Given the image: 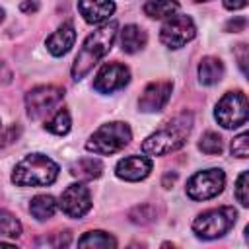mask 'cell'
<instances>
[{
    "mask_svg": "<svg viewBox=\"0 0 249 249\" xmlns=\"http://www.w3.org/2000/svg\"><path fill=\"white\" fill-rule=\"evenodd\" d=\"M64 89L58 86H37L25 93V109L27 117L33 121L45 119L47 115H53L54 109L62 103Z\"/></svg>",
    "mask_w": 249,
    "mask_h": 249,
    "instance_id": "cell-8",
    "label": "cell"
},
{
    "mask_svg": "<svg viewBox=\"0 0 249 249\" xmlns=\"http://www.w3.org/2000/svg\"><path fill=\"white\" fill-rule=\"evenodd\" d=\"M193 124H195V117L191 111L185 109L177 113L142 142V152L146 156H165L179 150L181 146H185L193 130Z\"/></svg>",
    "mask_w": 249,
    "mask_h": 249,
    "instance_id": "cell-1",
    "label": "cell"
},
{
    "mask_svg": "<svg viewBox=\"0 0 249 249\" xmlns=\"http://www.w3.org/2000/svg\"><path fill=\"white\" fill-rule=\"evenodd\" d=\"M193 2H208V0H193Z\"/></svg>",
    "mask_w": 249,
    "mask_h": 249,
    "instance_id": "cell-36",
    "label": "cell"
},
{
    "mask_svg": "<svg viewBox=\"0 0 249 249\" xmlns=\"http://www.w3.org/2000/svg\"><path fill=\"white\" fill-rule=\"evenodd\" d=\"M142 10L152 19H165L179 12V2L177 0H148Z\"/></svg>",
    "mask_w": 249,
    "mask_h": 249,
    "instance_id": "cell-20",
    "label": "cell"
},
{
    "mask_svg": "<svg viewBox=\"0 0 249 249\" xmlns=\"http://www.w3.org/2000/svg\"><path fill=\"white\" fill-rule=\"evenodd\" d=\"M150 171H152V160L148 156H138V154L124 156L115 165V175L123 181H130V183L146 179L150 175Z\"/></svg>",
    "mask_w": 249,
    "mask_h": 249,
    "instance_id": "cell-13",
    "label": "cell"
},
{
    "mask_svg": "<svg viewBox=\"0 0 249 249\" xmlns=\"http://www.w3.org/2000/svg\"><path fill=\"white\" fill-rule=\"evenodd\" d=\"M115 8L117 6L113 0H78V12L89 25L107 23L115 14Z\"/></svg>",
    "mask_w": 249,
    "mask_h": 249,
    "instance_id": "cell-14",
    "label": "cell"
},
{
    "mask_svg": "<svg viewBox=\"0 0 249 249\" xmlns=\"http://www.w3.org/2000/svg\"><path fill=\"white\" fill-rule=\"evenodd\" d=\"M21 134V126L18 123L10 124L8 128H0V148H6L10 144H14Z\"/></svg>",
    "mask_w": 249,
    "mask_h": 249,
    "instance_id": "cell-28",
    "label": "cell"
},
{
    "mask_svg": "<svg viewBox=\"0 0 249 249\" xmlns=\"http://www.w3.org/2000/svg\"><path fill=\"white\" fill-rule=\"evenodd\" d=\"M2 74H4V76H10V72L6 70V66H4L2 62H0V78H2Z\"/></svg>",
    "mask_w": 249,
    "mask_h": 249,
    "instance_id": "cell-34",
    "label": "cell"
},
{
    "mask_svg": "<svg viewBox=\"0 0 249 249\" xmlns=\"http://www.w3.org/2000/svg\"><path fill=\"white\" fill-rule=\"evenodd\" d=\"M72 128V117H70V111L66 107H60L53 113V117L45 123V130L56 134V136H64L68 134Z\"/></svg>",
    "mask_w": 249,
    "mask_h": 249,
    "instance_id": "cell-21",
    "label": "cell"
},
{
    "mask_svg": "<svg viewBox=\"0 0 249 249\" xmlns=\"http://www.w3.org/2000/svg\"><path fill=\"white\" fill-rule=\"evenodd\" d=\"M230 150H231V156H235V158H239V160H245V158L249 156V134H247V132L237 134V136L231 140Z\"/></svg>",
    "mask_w": 249,
    "mask_h": 249,
    "instance_id": "cell-27",
    "label": "cell"
},
{
    "mask_svg": "<svg viewBox=\"0 0 249 249\" xmlns=\"http://www.w3.org/2000/svg\"><path fill=\"white\" fill-rule=\"evenodd\" d=\"M117 35H119L121 51L126 53V54H134V53L142 51L148 43V33L140 25H134V23L124 25Z\"/></svg>",
    "mask_w": 249,
    "mask_h": 249,
    "instance_id": "cell-16",
    "label": "cell"
},
{
    "mask_svg": "<svg viewBox=\"0 0 249 249\" xmlns=\"http://www.w3.org/2000/svg\"><path fill=\"white\" fill-rule=\"evenodd\" d=\"M58 206H60L62 214L68 216V218H74V220L84 218L91 210V195H89V189L84 183H72V185H68L62 191V195H60Z\"/></svg>",
    "mask_w": 249,
    "mask_h": 249,
    "instance_id": "cell-10",
    "label": "cell"
},
{
    "mask_svg": "<svg viewBox=\"0 0 249 249\" xmlns=\"http://www.w3.org/2000/svg\"><path fill=\"white\" fill-rule=\"evenodd\" d=\"M56 208H58V202H56V198L53 195H37L29 202V212L39 222H45V220L53 218Z\"/></svg>",
    "mask_w": 249,
    "mask_h": 249,
    "instance_id": "cell-19",
    "label": "cell"
},
{
    "mask_svg": "<svg viewBox=\"0 0 249 249\" xmlns=\"http://www.w3.org/2000/svg\"><path fill=\"white\" fill-rule=\"evenodd\" d=\"M103 173V163L101 160L97 158H80L78 161H74L70 165V175L76 177V179H82V181H91V179H97L99 175Z\"/></svg>",
    "mask_w": 249,
    "mask_h": 249,
    "instance_id": "cell-18",
    "label": "cell"
},
{
    "mask_svg": "<svg viewBox=\"0 0 249 249\" xmlns=\"http://www.w3.org/2000/svg\"><path fill=\"white\" fill-rule=\"evenodd\" d=\"M198 150L206 156H220L224 152V140L218 132L206 130L198 140Z\"/></svg>",
    "mask_w": 249,
    "mask_h": 249,
    "instance_id": "cell-23",
    "label": "cell"
},
{
    "mask_svg": "<svg viewBox=\"0 0 249 249\" xmlns=\"http://www.w3.org/2000/svg\"><path fill=\"white\" fill-rule=\"evenodd\" d=\"M19 10H21L23 14H35V12L39 10V2H37V0H23V2L19 4Z\"/></svg>",
    "mask_w": 249,
    "mask_h": 249,
    "instance_id": "cell-31",
    "label": "cell"
},
{
    "mask_svg": "<svg viewBox=\"0 0 249 249\" xmlns=\"http://www.w3.org/2000/svg\"><path fill=\"white\" fill-rule=\"evenodd\" d=\"M0 235L4 237H19L21 235V222L8 210L0 208Z\"/></svg>",
    "mask_w": 249,
    "mask_h": 249,
    "instance_id": "cell-24",
    "label": "cell"
},
{
    "mask_svg": "<svg viewBox=\"0 0 249 249\" xmlns=\"http://www.w3.org/2000/svg\"><path fill=\"white\" fill-rule=\"evenodd\" d=\"M226 187V173L218 167L196 171L189 177L185 193L191 200H210L218 196Z\"/></svg>",
    "mask_w": 249,
    "mask_h": 249,
    "instance_id": "cell-7",
    "label": "cell"
},
{
    "mask_svg": "<svg viewBox=\"0 0 249 249\" xmlns=\"http://www.w3.org/2000/svg\"><path fill=\"white\" fill-rule=\"evenodd\" d=\"M117 33H119L117 21H107L99 29H95L93 33H89L86 37V41L82 43V47L72 62V68H70V74L76 82L84 80L93 70V66L111 51V47L117 39Z\"/></svg>",
    "mask_w": 249,
    "mask_h": 249,
    "instance_id": "cell-2",
    "label": "cell"
},
{
    "mask_svg": "<svg viewBox=\"0 0 249 249\" xmlns=\"http://www.w3.org/2000/svg\"><path fill=\"white\" fill-rule=\"evenodd\" d=\"M196 35V25L191 16L187 14H173L165 18L163 25L160 27V41L167 49H181Z\"/></svg>",
    "mask_w": 249,
    "mask_h": 249,
    "instance_id": "cell-9",
    "label": "cell"
},
{
    "mask_svg": "<svg viewBox=\"0 0 249 249\" xmlns=\"http://www.w3.org/2000/svg\"><path fill=\"white\" fill-rule=\"evenodd\" d=\"M171 91H173V82L169 80L150 82L144 88L142 95L138 97V109L142 113H160L171 99Z\"/></svg>",
    "mask_w": 249,
    "mask_h": 249,
    "instance_id": "cell-12",
    "label": "cell"
},
{
    "mask_svg": "<svg viewBox=\"0 0 249 249\" xmlns=\"http://www.w3.org/2000/svg\"><path fill=\"white\" fill-rule=\"evenodd\" d=\"M78 247H117V239L103 230H91L78 239Z\"/></svg>",
    "mask_w": 249,
    "mask_h": 249,
    "instance_id": "cell-22",
    "label": "cell"
},
{
    "mask_svg": "<svg viewBox=\"0 0 249 249\" xmlns=\"http://www.w3.org/2000/svg\"><path fill=\"white\" fill-rule=\"evenodd\" d=\"M198 82L202 86H214L224 78V62L218 56H204L198 62Z\"/></svg>",
    "mask_w": 249,
    "mask_h": 249,
    "instance_id": "cell-17",
    "label": "cell"
},
{
    "mask_svg": "<svg viewBox=\"0 0 249 249\" xmlns=\"http://www.w3.org/2000/svg\"><path fill=\"white\" fill-rule=\"evenodd\" d=\"M132 140V130L128 123L123 121H111L101 124L88 140L86 150L97 156H113L121 152L124 146H128Z\"/></svg>",
    "mask_w": 249,
    "mask_h": 249,
    "instance_id": "cell-4",
    "label": "cell"
},
{
    "mask_svg": "<svg viewBox=\"0 0 249 249\" xmlns=\"http://www.w3.org/2000/svg\"><path fill=\"white\" fill-rule=\"evenodd\" d=\"M233 54L237 58V64H239V70L243 76H247V60H249V49L245 43H239L235 49H233Z\"/></svg>",
    "mask_w": 249,
    "mask_h": 249,
    "instance_id": "cell-29",
    "label": "cell"
},
{
    "mask_svg": "<svg viewBox=\"0 0 249 249\" xmlns=\"http://www.w3.org/2000/svg\"><path fill=\"white\" fill-rule=\"evenodd\" d=\"M128 216H130V220H132L134 224L146 226V224H150V222L156 220V210H154V206H150V204H140V206H134Z\"/></svg>",
    "mask_w": 249,
    "mask_h": 249,
    "instance_id": "cell-26",
    "label": "cell"
},
{
    "mask_svg": "<svg viewBox=\"0 0 249 249\" xmlns=\"http://www.w3.org/2000/svg\"><path fill=\"white\" fill-rule=\"evenodd\" d=\"M245 6H247V0H224V8L226 10H231V12L243 10Z\"/></svg>",
    "mask_w": 249,
    "mask_h": 249,
    "instance_id": "cell-32",
    "label": "cell"
},
{
    "mask_svg": "<svg viewBox=\"0 0 249 249\" xmlns=\"http://www.w3.org/2000/svg\"><path fill=\"white\" fill-rule=\"evenodd\" d=\"M130 82V70L123 62H107L93 78V89L97 93H115Z\"/></svg>",
    "mask_w": 249,
    "mask_h": 249,
    "instance_id": "cell-11",
    "label": "cell"
},
{
    "mask_svg": "<svg viewBox=\"0 0 249 249\" xmlns=\"http://www.w3.org/2000/svg\"><path fill=\"white\" fill-rule=\"evenodd\" d=\"M237 220V210L233 206H218L200 212L193 220V233L198 239H218L226 235Z\"/></svg>",
    "mask_w": 249,
    "mask_h": 249,
    "instance_id": "cell-5",
    "label": "cell"
},
{
    "mask_svg": "<svg viewBox=\"0 0 249 249\" xmlns=\"http://www.w3.org/2000/svg\"><path fill=\"white\" fill-rule=\"evenodd\" d=\"M214 119L224 128H239L249 119L247 95L243 91H226L214 109Z\"/></svg>",
    "mask_w": 249,
    "mask_h": 249,
    "instance_id": "cell-6",
    "label": "cell"
},
{
    "mask_svg": "<svg viewBox=\"0 0 249 249\" xmlns=\"http://www.w3.org/2000/svg\"><path fill=\"white\" fill-rule=\"evenodd\" d=\"M4 16H6V12H4V10H2V8H0V23H2V21H4Z\"/></svg>",
    "mask_w": 249,
    "mask_h": 249,
    "instance_id": "cell-35",
    "label": "cell"
},
{
    "mask_svg": "<svg viewBox=\"0 0 249 249\" xmlns=\"http://www.w3.org/2000/svg\"><path fill=\"white\" fill-rule=\"evenodd\" d=\"M0 128H2V123H0Z\"/></svg>",
    "mask_w": 249,
    "mask_h": 249,
    "instance_id": "cell-37",
    "label": "cell"
},
{
    "mask_svg": "<svg viewBox=\"0 0 249 249\" xmlns=\"http://www.w3.org/2000/svg\"><path fill=\"white\" fill-rule=\"evenodd\" d=\"M233 195L237 198V202L247 208L249 206V173L247 171H241L237 181H235V189H233Z\"/></svg>",
    "mask_w": 249,
    "mask_h": 249,
    "instance_id": "cell-25",
    "label": "cell"
},
{
    "mask_svg": "<svg viewBox=\"0 0 249 249\" xmlns=\"http://www.w3.org/2000/svg\"><path fill=\"white\" fill-rule=\"evenodd\" d=\"M175 179H177V175H175V173H167V175L163 177V187H165V189H169V181L173 183Z\"/></svg>",
    "mask_w": 249,
    "mask_h": 249,
    "instance_id": "cell-33",
    "label": "cell"
},
{
    "mask_svg": "<svg viewBox=\"0 0 249 249\" xmlns=\"http://www.w3.org/2000/svg\"><path fill=\"white\" fill-rule=\"evenodd\" d=\"M58 177V165L45 154H29L16 163L12 171V183L18 187H47Z\"/></svg>",
    "mask_w": 249,
    "mask_h": 249,
    "instance_id": "cell-3",
    "label": "cell"
},
{
    "mask_svg": "<svg viewBox=\"0 0 249 249\" xmlns=\"http://www.w3.org/2000/svg\"><path fill=\"white\" fill-rule=\"evenodd\" d=\"M245 27H247V18H245V16H233L231 19H228V21H226L224 31L239 33V31H245Z\"/></svg>",
    "mask_w": 249,
    "mask_h": 249,
    "instance_id": "cell-30",
    "label": "cell"
},
{
    "mask_svg": "<svg viewBox=\"0 0 249 249\" xmlns=\"http://www.w3.org/2000/svg\"><path fill=\"white\" fill-rule=\"evenodd\" d=\"M74 41H76V29H74V23L68 19L64 23H60L47 39H45V47L47 51L53 54V56H64L72 47H74Z\"/></svg>",
    "mask_w": 249,
    "mask_h": 249,
    "instance_id": "cell-15",
    "label": "cell"
}]
</instances>
